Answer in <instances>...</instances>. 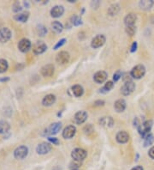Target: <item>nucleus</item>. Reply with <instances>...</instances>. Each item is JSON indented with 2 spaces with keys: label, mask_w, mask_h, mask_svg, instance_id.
<instances>
[{
  "label": "nucleus",
  "mask_w": 154,
  "mask_h": 170,
  "mask_svg": "<svg viewBox=\"0 0 154 170\" xmlns=\"http://www.w3.org/2000/svg\"><path fill=\"white\" fill-rule=\"evenodd\" d=\"M116 139L119 143H126L129 140V135L126 132H119L116 134Z\"/></svg>",
  "instance_id": "a211bd4d"
},
{
  "label": "nucleus",
  "mask_w": 154,
  "mask_h": 170,
  "mask_svg": "<svg viewBox=\"0 0 154 170\" xmlns=\"http://www.w3.org/2000/svg\"><path fill=\"white\" fill-rule=\"evenodd\" d=\"M104 104H105V101H96L95 102H94V106H104Z\"/></svg>",
  "instance_id": "a18cd8bd"
},
{
  "label": "nucleus",
  "mask_w": 154,
  "mask_h": 170,
  "mask_svg": "<svg viewBox=\"0 0 154 170\" xmlns=\"http://www.w3.org/2000/svg\"><path fill=\"white\" fill-rule=\"evenodd\" d=\"M75 132H76V128L74 125H68L67 127L63 129V137L65 139H70L75 136Z\"/></svg>",
  "instance_id": "f8f14e48"
},
{
  "label": "nucleus",
  "mask_w": 154,
  "mask_h": 170,
  "mask_svg": "<svg viewBox=\"0 0 154 170\" xmlns=\"http://www.w3.org/2000/svg\"><path fill=\"white\" fill-rule=\"evenodd\" d=\"M153 125V121L152 120H146L143 122L142 124H140V125L138 127V131L139 133L142 135V137H145L147 134L150 133V131Z\"/></svg>",
  "instance_id": "7ed1b4c3"
},
{
  "label": "nucleus",
  "mask_w": 154,
  "mask_h": 170,
  "mask_svg": "<svg viewBox=\"0 0 154 170\" xmlns=\"http://www.w3.org/2000/svg\"><path fill=\"white\" fill-rule=\"evenodd\" d=\"M123 76V73L121 70H117L116 72H115V74L113 75V81L114 82H117L120 78H122Z\"/></svg>",
  "instance_id": "58836bf2"
},
{
  "label": "nucleus",
  "mask_w": 154,
  "mask_h": 170,
  "mask_svg": "<svg viewBox=\"0 0 154 170\" xmlns=\"http://www.w3.org/2000/svg\"><path fill=\"white\" fill-rule=\"evenodd\" d=\"M55 101H56V96L54 95H45L43 100H42V104L44 107H50L52 104H54Z\"/></svg>",
  "instance_id": "6ab92c4d"
},
{
  "label": "nucleus",
  "mask_w": 154,
  "mask_h": 170,
  "mask_svg": "<svg viewBox=\"0 0 154 170\" xmlns=\"http://www.w3.org/2000/svg\"><path fill=\"white\" fill-rule=\"evenodd\" d=\"M28 154V148L27 146H19L14 150V156L17 160H22L25 157H27Z\"/></svg>",
  "instance_id": "20e7f679"
},
{
  "label": "nucleus",
  "mask_w": 154,
  "mask_h": 170,
  "mask_svg": "<svg viewBox=\"0 0 154 170\" xmlns=\"http://www.w3.org/2000/svg\"><path fill=\"white\" fill-rule=\"evenodd\" d=\"M11 38V32L8 28H2L0 29V42L5 43Z\"/></svg>",
  "instance_id": "ddd939ff"
},
{
  "label": "nucleus",
  "mask_w": 154,
  "mask_h": 170,
  "mask_svg": "<svg viewBox=\"0 0 154 170\" xmlns=\"http://www.w3.org/2000/svg\"><path fill=\"white\" fill-rule=\"evenodd\" d=\"M54 66L53 65H45L42 68H41V75L43 76H45V77H48V76H51L54 73Z\"/></svg>",
  "instance_id": "4468645a"
},
{
  "label": "nucleus",
  "mask_w": 154,
  "mask_h": 170,
  "mask_svg": "<svg viewBox=\"0 0 154 170\" xmlns=\"http://www.w3.org/2000/svg\"><path fill=\"white\" fill-rule=\"evenodd\" d=\"M71 170H79V169H71Z\"/></svg>",
  "instance_id": "09e8293b"
},
{
  "label": "nucleus",
  "mask_w": 154,
  "mask_h": 170,
  "mask_svg": "<svg viewBox=\"0 0 154 170\" xmlns=\"http://www.w3.org/2000/svg\"><path fill=\"white\" fill-rule=\"evenodd\" d=\"M131 170H144V168L141 166H136L133 168Z\"/></svg>",
  "instance_id": "49530a36"
},
{
  "label": "nucleus",
  "mask_w": 154,
  "mask_h": 170,
  "mask_svg": "<svg viewBox=\"0 0 154 170\" xmlns=\"http://www.w3.org/2000/svg\"><path fill=\"white\" fill-rule=\"evenodd\" d=\"M10 125L7 121L1 120L0 121V134H5L10 131Z\"/></svg>",
  "instance_id": "bb28decb"
},
{
  "label": "nucleus",
  "mask_w": 154,
  "mask_h": 170,
  "mask_svg": "<svg viewBox=\"0 0 154 170\" xmlns=\"http://www.w3.org/2000/svg\"><path fill=\"white\" fill-rule=\"evenodd\" d=\"M99 4H100V2H99V0H97V1H92V3H91V6H92L93 9H98L99 6Z\"/></svg>",
  "instance_id": "79ce46f5"
},
{
  "label": "nucleus",
  "mask_w": 154,
  "mask_h": 170,
  "mask_svg": "<svg viewBox=\"0 0 154 170\" xmlns=\"http://www.w3.org/2000/svg\"><path fill=\"white\" fill-rule=\"evenodd\" d=\"M65 42H66V39H62V40H60L54 46V50H58V48H60L61 46L64 45Z\"/></svg>",
  "instance_id": "ea45409f"
},
{
  "label": "nucleus",
  "mask_w": 154,
  "mask_h": 170,
  "mask_svg": "<svg viewBox=\"0 0 154 170\" xmlns=\"http://www.w3.org/2000/svg\"><path fill=\"white\" fill-rule=\"evenodd\" d=\"M47 49V46L45 43H44L43 41H37L33 46V52L35 53V54H42L44 53Z\"/></svg>",
  "instance_id": "1a4fd4ad"
},
{
  "label": "nucleus",
  "mask_w": 154,
  "mask_h": 170,
  "mask_svg": "<svg viewBox=\"0 0 154 170\" xmlns=\"http://www.w3.org/2000/svg\"><path fill=\"white\" fill-rule=\"evenodd\" d=\"M51 150V144L49 143L43 142L40 143L36 148V151L39 155H45Z\"/></svg>",
  "instance_id": "0eeeda50"
},
{
  "label": "nucleus",
  "mask_w": 154,
  "mask_h": 170,
  "mask_svg": "<svg viewBox=\"0 0 154 170\" xmlns=\"http://www.w3.org/2000/svg\"><path fill=\"white\" fill-rule=\"evenodd\" d=\"M146 74V68L145 66H142V65H138V66H134L131 72H130V75L133 78H135V79H140L142 78Z\"/></svg>",
  "instance_id": "f257e3e1"
},
{
  "label": "nucleus",
  "mask_w": 154,
  "mask_h": 170,
  "mask_svg": "<svg viewBox=\"0 0 154 170\" xmlns=\"http://www.w3.org/2000/svg\"><path fill=\"white\" fill-rule=\"evenodd\" d=\"M63 13H64V8L62 5H56L51 10V16L52 17H60L63 15Z\"/></svg>",
  "instance_id": "dca6fc26"
},
{
  "label": "nucleus",
  "mask_w": 154,
  "mask_h": 170,
  "mask_svg": "<svg viewBox=\"0 0 154 170\" xmlns=\"http://www.w3.org/2000/svg\"><path fill=\"white\" fill-rule=\"evenodd\" d=\"M143 139L144 146H145V147L152 144V143L154 142V137L152 133H149V134H147V135H146L145 137H143Z\"/></svg>",
  "instance_id": "c756f323"
},
{
  "label": "nucleus",
  "mask_w": 154,
  "mask_h": 170,
  "mask_svg": "<svg viewBox=\"0 0 154 170\" xmlns=\"http://www.w3.org/2000/svg\"><path fill=\"white\" fill-rule=\"evenodd\" d=\"M29 17V13L28 12H22V13H19V14L16 15L14 17V19L16 20L17 22H26L28 20Z\"/></svg>",
  "instance_id": "5701e85b"
},
{
  "label": "nucleus",
  "mask_w": 154,
  "mask_h": 170,
  "mask_svg": "<svg viewBox=\"0 0 154 170\" xmlns=\"http://www.w3.org/2000/svg\"><path fill=\"white\" fill-rule=\"evenodd\" d=\"M8 67H9V65L6 60L3 59H0V73L5 72L8 70Z\"/></svg>",
  "instance_id": "473e14b6"
},
{
  "label": "nucleus",
  "mask_w": 154,
  "mask_h": 170,
  "mask_svg": "<svg viewBox=\"0 0 154 170\" xmlns=\"http://www.w3.org/2000/svg\"><path fill=\"white\" fill-rule=\"evenodd\" d=\"M154 2L152 0H145V1H140L139 3V5L141 9L143 10H150L152 7Z\"/></svg>",
  "instance_id": "393cba45"
},
{
  "label": "nucleus",
  "mask_w": 154,
  "mask_h": 170,
  "mask_svg": "<svg viewBox=\"0 0 154 170\" xmlns=\"http://www.w3.org/2000/svg\"><path fill=\"white\" fill-rule=\"evenodd\" d=\"M82 165V163L81 162H79V161H73L71 163H70V166L69 168H71V169H78V168H80Z\"/></svg>",
  "instance_id": "c9c22d12"
},
{
  "label": "nucleus",
  "mask_w": 154,
  "mask_h": 170,
  "mask_svg": "<svg viewBox=\"0 0 154 170\" xmlns=\"http://www.w3.org/2000/svg\"><path fill=\"white\" fill-rule=\"evenodd\" d=\"M137 46H138V44H137L136 41L133 42V44L131 46V49H130V52H134L137 50Z\"/></svg>",
  "instance_id": "37998d69"
},
{
  "label": "nucleus",
  "mask_w": 154,
  "mask_h": 170,
  "mask_svg": "<svg viewBox=\"0 0 154 170\" xmlns=\"http://www.w3.org/2000/svg\"><path fill=\"white\" fill-rule=\"evenodd\" d=\"M12 10H13L14 12H19V11H21L22 10V7H21V5L20 3H19L18 1H16V2L14 3L13 6H12Z\"/></svg>",
  "instance_id": "f704fd0d"
},
{
  "label": "nucleus",
  "mask_w": 154,
  "mask_h": 170,
  "mask_svg": "<svg viewBox=\"0 0 154 170\" xmlns=\"http://www.w3.org/2000/svg\"><path fill=\"white\" fill-rule=\"evenodd\" d=\"M114 108L117 113H122L126 109V101L123 99H119L115 102L114 104Z\"/></svg>",
  "instance_id": "aec40b11"
},
{
  "label": "nucleus",
  "mask_w": 154,
  "mask_h": 170,
  "mask_svg": "<svg viewBox=\"0 0 154 170\" xmlns=\"http://www.w3.org/2000/svg\"><path fill=\"white\" fill-rule=\"evenodd\" d=\"M83 131H84V132H85L86 134L89 135V134H91V133H92V132H94V129H93L92 125H87L84 127Z\"/></svg>",
  "instance_id": "e433bc0d"
},
{
  "label": "nucleus",
  "mask_w": 154,
  "mask_h": 170,
  "mask_svg": "<svg viewBox=\"0 0 154 170\" xmlns=\"http://www.w3.org/2000/svg\"><path fill=\"white\" fill-rule=\"evenodd\" d=\"M123 82H124V83H128V82H132V76H131V75L130 74H128V73H124V74H123Z\"/></svg>",
  "instance_id": "4c0bfd02"
},
{
  "label": "nucleus",
  "mask_w": 154,
  "mask_h": 170,
  "mask_svg": "<svg viewBox=\"0 0 154 170\" xmlns=\"http://www.w3.org/2000/svg\"><path fill=\"white\" fill-rule=\"evenodd\" d=\"M70 22L73 25L75 26H80L82 24V20L81 17H79L77 15H74L71 18H70Z\"/></svg>",
  "instance_id": "2f4dec72"
},
{
  "label": "nucleus",
  "mask_w": 154,
  "mask_h": 170,
  "mask_svg": "<svg viewBox=\"0 0 154 170\" xmlns=\"http://www.w3.org/2000/svg\"><path fill=\"white\" fill-rule=\"evenodd\" d=\"M69 59H70L69 53L63 51V52H60L59 53H58V55L56 57V61L59 65H65V64H67L69 61Z\"/></svg>",
  "instance_id": "6e6552de"
},
{
  "label": "nucleus",
  "mask_w": 154,
  "mask_h": 170,
  "mask_svg": "<svg viewBox=\"0 0 154 170\" xmlns=\"http://www.w3.org/2000/svg\"><path fill=\"white\" fill-rule=\"evenodd\" d=\"M114 87V83H113L112 81H108L107 83L105 84V86L102 88V89H100L99 90V92L100 93H103V94H105V93H108L110 90H111Z\"/></svg>",
  "instance_id": "c85d7f7f"
},
{
  "label": "nucleus",
  "mask_w": 154,
  "mask_h": 170,
  "mask_svg": "<svg viewBox=\"0 0 154 170\" xmlns=\"http://www.w3.org/2000/svg\"><path fill=\"white\" fill-rule=\"evenodd\" d=\"M10 78L9 77H6V78H1L0 79V82H7V81H9Z\"/></svg>",
  "instance_id": "de8ad7c7"
},
{
  "label": "nucleus",
  "mask_w": 154,
  "mask_h": 170,
  "mask_svg": "<svg viewBox=\"0 0 154 170\" xmlns=\"http://www.w3.org/2000/svg\"><path fill=\"white\" fill-rule=\"evenodd\" d=\"M87 114L85 111H79L75 115V121L77 125H82L86 120Z\"/></svg>",
  "instance_id": "2eb2a0df"
},
{
  "label": "nucleus",
  "mask_w": 154,
  "mask_h": 170,
  "mask_svg": "<svg viewBox=\"0 0 154 170\" xmlns=\"http://www.w3.org/2000/svg\"><path fill=\"white\" fill-rule=\"evenodd\" d=\"M86 156H87V152L82 148H76V149H73L71 152V157L73 160L79 161V162L83 161L86 157Z\"/></svg>",
  "instance_id": "f03ea898"
},
{
  "label": "nucleus",
  "mask_w": 154,
  "mask_h": 170,
  "mask_svg": "<svg viewBox=\"0 0 154 170\" xmlns=\"http://www.w3.org/2000/svg\"><path fill=\"white\" fill-rule=\"evenodd\" d=\"M62 128V124L60 122H56V123H53L48 126L47 128L45 129L44 131V135L47 136H51L57 134Z\"/></svg>",
  "instance_id": "39448f33"
},
{
  "label": "nucleus",
  "mask_w": 154,
  "mask_h": 170,
  "mask_svg": "<svg viewBox=\"0 0 154 170\" xmlns=\"http://www.w3.org/2000/svg\"><path fill=\"white\" fill-rule=\"evenodd\" d=\"M72 92H73V95H75V97H81L83 93H84V90L83 88L81 85H74L72 87Z\"/></svg>",
  "instance_id": "b1692460"
},
{
  "label": "nucleus",
  "mask_w": 154,
  "mask_h": 170,
  "mask_svg": "<svg viewBox=\"0 0 154 170\" xmlns=\"http://www.w3.org/2000/svg\"><path fill=\"white\" fill-rule=\"evenodd\" d=\"M36 32L39 36H41L43 37L44 35H46L47 33V28L44 27V25H38L37 28H36Z\"/></svg>",
  "instance_id": "7c9ffc66"
},
{
  "label": "nucleus",
  "mask_w": 154,
  "mask_h": 170,
  "mask_svg": "<svg viewBox=\"0 0 154 170\" xmlns=\"http://www.w3.org/2000/svg\"><path fill=\"white\" fill-rule=\"evenodd\" d=\"M105 41L106 39L105 37V35H98L97 36H95L94 38L92 39V42H91V46L94 49L101 47L105 43Z\"/></svg>",
  "instance_id": "423d86ee"
},
{
  "label": "nucleus",
  "mask_w": 154,
  "mask_h": 170,
  "mask_svg": "<svg viewBox=\"0 0 154 170\" xmlns=\"http://www.w3.org/2000/svg\"><path fill=\"white\" fill-rule=\"evenodd\" d=\"M148 155H149V156H150L152 159L154 160V146H153V147H152V148L149 149Z\"/></svg>",
  "instance_id": "c03bdc74"
},
{
  "label": "nucleus",
  "mask_w": 154,
  "mask_h": 170,
  "mask_svg": "<svg viewBox=\"0 0 154 170\" xmlns=\"http://www.w3.org/2000/svg\"><path fill=\"white\" fill-rule=\"evenodd\" d=\"M48 141L51 143H53L54 145H58V144H59V140H58L57 138L49 137V138H48Z\"/></svg>",
  "instance_id": "a19ab883"
},
{
  "label": "nucleus",
  "mask_w": 154,
  "mask_h": 170,
  "mask_svg": "<svg viewBox=\"0 0 154 170\" xmlns=\"http://www.w3.org/2000/svg\"><path fill=\"white\" fill-rule=\"evenodd\" d=\"M136 20V14H134V13H129L128 15H127L125 18H124V23L126 24V26H133L135 23Z\"/></svg>",
  "instance_id": "412c9836"
},
{
  "label": "nucleus",
  "mask_w": 154,
  "mask_h": 170,
  "mask_svg": "<svg viewBox=\"0 0 154 170\" xmlns=\"http://www.w3.org/2000/svg\"><path fill=\"white\" fill-rule=\"evenodd\" d=\"M51 28H52V30H53L55 33L60 34V33H62V31H63V24H62L61 22H59L58 21H55L51 23Z\"/></svg>",
  "instance_id": "a878e982"
},
{
  "label": "nucleus",
  "mask_w": 154,
  "mask_h": 170,
  "mask_svg": "<svg viewBox=\"0 0 154 170\" xmlns=\"http://www.w3.org/2000/svg\"><path fill=\"white\" fill-rule=\"evenodd\" d=\"M31 41L28 39H21L19 43H18V48L21 52H27L29 51V49L31 48Z\"/></svg>",
  "instance_id": "9d476101"
},
{
  "label": "nucleus",
  "mask_w": 154,
  "mask_h": 170,
  "mask_svg": "<svg viewBox=\"0 0 154 170\" xmlns=\"http://www.w3.org/2000/svg\"><path fill=\"white\" fill-rule=\"evenodd\" d=\"M99 124L104 127H111L114 124V120L111 117L106 116V117H102L99 119Z\"/></svg>",
  "instance_id": "4be33fe9"
},
{
  "label": "nucleus",
  "mask_w": 154,
  "mask_h": 170,
  "mask_svg": "<svg viewBox=\"0 0 154 170\" xmlns=\"http://www.w3.org/2000/svg\"><path fill=\"white\" fill-rule=\"evenodd\" d=\"M107 73L104 70H100V71H98L94 74L93 76V80L94 82H96L97 83H103L104 82H105L106 79H107Z\"/></svg>",
  "instance_id": "f3484780"
},
{
  "label": "nucleus",
  "mask_w": 154,
  "mask_h": 170,
  "mask_svg": "<svg viewBox=\"0 0 154 170\" xmlns=\"http://www.w3.org/2000/svg\"><path fill=\"white\" fill-rule=\"evenodd\" d=\"M135 89V84L133 82H128L125 83L121 89V92L123 95H130Z\"/></svg>",
  "instance_id": "9b49d317"
},
{
  "label": "nucleus",
  "mask_w": 154,
  "mask_h": 170,
  "mask_svg": "<svg viewBox=\"0 0 154 170\" xmlns=\"http://www.w3.org/2000/svg\"><path fill=\"white\" fill-rule=\"evenodd\" d=\"M120 11V5L118 4H114L112 5H110V8L108 9V14L110 16H116L118 14V12Z\"/></svg>",
  "instance_id": "cd10ccee"
},
{
  "label": "nucleus",
  "mask_w": 154,
  "mask_h": 170,
  "mask_svg": "<svg viewBox=\"0 0 154 170\" xmlns=\"http://www.w3.org/2000/svg\"><path fill=\"white\" fill-rule=\"evenodd\" d=\"M136 32V28L135 26L133 25V26H126V33L129 36H133Z\"/></svg>",
  "instance_id": "72a5a7b5"
}]
</instances>
